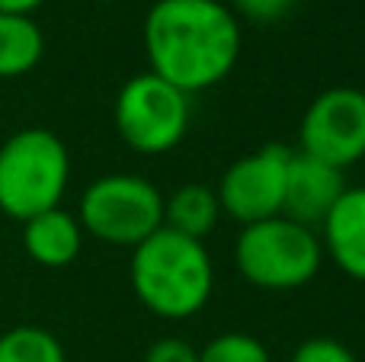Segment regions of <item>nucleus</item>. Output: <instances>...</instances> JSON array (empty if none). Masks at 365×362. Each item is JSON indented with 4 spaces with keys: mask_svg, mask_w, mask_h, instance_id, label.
Listing matches in <instances>:
<instances>
[{
    "mask_svg": "<svg viewBox=\"0 0 365 362\" xmlns=\"http://www.w3.org/2000/svg\"><path fill=\"white\" fill-rule=\"evenodd\" d=\"M141 42L148 71L192 96L231 77L244 29L225 0H158L145 16Z\"/></svg>",
    "mask_w": 365,
    "mask_h": 362,
    "instance_id": "obj_1",
    "label": "nucleus"
},
{
    "mask_svg": "<svg viewBox=\"0 0 365 362\" xmlns=\"http://www.w3.org/2000/svg\"><path fill=\"white\" fill-rule=\"evenodd\" d=\"M132 292L154 318L189 321L215 292V263L205 241H192L170 228H158L132 247Z\"/></svg>",
    "mask_w": 365,
    "mask_h": 362,
    "instance_id": "obj_2",
    "label": "nucleus"
},
{
    "mask_svg": "<svg viewBox=\"0 0 365 362\" xmlns=\"http://www.w3.org/2000/svg\"><path fill=\"white\" fill-rule=\"evenodd\" d=\"M68 183L71 154L51 128H19L0 145V212L6 218L23 224L58 209Z\"/></svg>",
    "mask_w": 365,
    "mask_h": 362,
    "instance_id": "obj_3",
    "label": "nucleus"
},
{
    "mask_svg": "<svg viewBox=\"0 0 365 362\" xmlns=\"http://www.w3.org/2000/svg\"><path fill=\"white\" fill-rule=\"evenodd\" d=\"M324 263V247L314 228L285 215L240 228L234 241V267L263 292H295L308 286Z\"/></svg>",
    "mask_w": 365,
    "mask_h": 362,
    "instance_id": "obj_4",
    "label": "nucleus"
},
{
    "mask_svg": "<svg viewBox=\"0 0 365 362\" xmlns=\"http://www.w3.org/2000/svg\"><path fill=\"white\" fill-rule=\"evenodd\" d=\"M83 234L113 247H138L164 228V192L138 173H106L83 190L77 205Z\"/></svg>",
    "mask_w": 365,
    "mask_h": 362,
    "instance_id": "obj_5",
    "label": "nucleus"
},
{
    "mask_svg": "<svg viewBox=\"0 0 365 362\" xmlns=\"http://www.w3.org/2000/svg\"><path fill=\"white\" fill-rule=\"evenodd\" d=\"M189 119H192L189 96L151 71L128 77L113 103V122L119 138L132 151L148 157L173 151L186 138Z\"/></svg>",
    "mask_w": 365,
    "mask_h": 362,
    "instance_id": "obj_6",
    "label": "nucleus"
},
{
    "mask_svg": "<svg viewBox=\"0 0 365 362\" xmlns=\"http://www.w3.org/2000/svg\"><path fill=\"white\" fill-rule=\"evenodd\" d=\"M298 151L336 170L365 160V90L330 87L317 93L302 115Z\"/></svg>",
    "mask_w": 365,
    "mask_h": 362,
    "instance_id": "obj_7",
    "label": "nucleus"
},
{
    "mask_svg": "<svg viewBox=\"0 0 365 362\" xmlns=\"http://www.w3.org/2000/svg\"><path fill=\"white\" fill-rule=\"evenodd\" d=\"M292 148L266 145L247 157L234 160L218 180V205L221 215L234 218L240 228L282 215L285 199V170H289Z\"/></svg>",
    "mask_w": 365,
    "mask_h": 362,
    "instance_id": "obj_8",
    "label": "nucleus"
},
{
    "mask_svg": "<svg viewBox=\"0 0 365 362\" xmlns=\"http://www.w3.org/2000/svg\"><path fill=\"white\" fill-rule=\"evenodd\" d=\"M343 192H346L343 170H336V167H330V164H321V160H314L292 148L289 170H285V199H282L285 218L317 231Z\"/></svg>",
    "mask_w": 365,
    "mask_h": 362,
    "instance_id": "obj_9",
    "label": "nucleus"
},
{
    "mask_svg": "<svg viewBox=\"0 0 365 362\" xmlns=\"http://www.w3.org/2000/svg\"><path fill=\"white\" fill-rule=\"evenodd\" d=\"M317 237L324 257H330L340 273L365 282V186H346V192L321 222Z\"/></svg>",
    "mask_w": 365,
    "mask_h": 362,
    "instance_id": "obj_10",
    "label": "nucleus"
},
{
    "mask_svg": "<svg viewBox=\"0 0 365 362\" xmlns=\"http://www.w3.org/2000/svg\"><path fill=\"white\" fill-rule=\"evenodd\" d=\"M23 250L32 263L45 269H64L81 257L83 228L68 209H48L23 222Z\"/></svg>",
    "mask_w": 365,
    "mask_h": 362,
    "instance_id": "obj_11",
    "label": "nucleus"
},
{
    "mask_svg": "<svg viewBox=\"0 0 365 362\" xmlns=\"http://www.w3.org/2000/svg\"><path fill=\"white\" fill-rule=\"evenodd\" d=\"M218 196L205 183H186L164 199V228L192 237V241H205L218 228Z\"/></svg>",
    "mask_w": 365,
    "mask_h": 362,
    "instance_id": "obj_12",
    "label": "nucleus"
},
{
    "mask_svg": "<svg viewBox=\"0 0 365 362\" xmlns=\"http://www.w3.org/2000/svg\"><path fill=\"white\" fill-rule=\"evenodd\" d=\"M45 55L42 26L32 16L0 13V81H16L38 68Z\"/></svg>",
    "mask_w": 365,
    "mask_h": 362,
    "instance_id": "obj_13",
    "label": "nucleus"
},
{
    "mask_svg": "<svg viewBox=\"0 0 365 362\" xmlns=\"http://www.w3.org/2000/svg\"><path fill=\"white\" fill-rule=\"evenodd\" d=\"M0 362H68V353L48 327L16 324L0 333Z\"/></svg>",
    "mask_w": 365,
    "mask_h": 362,
    "instance_id": "obj_14",
    "label": "nucleus"
},
{
    "mask_svg": "<svg viewBox=\"0 0 365 362\" xmlns=\"http://www.w3.org/2000/svg\"><path fill=\"white\" fill-rule=\"evenodd\" d=\"M199 362H272L263 340L244 331H227L199 350Z\"/></svg>",
    "mask_w": 365,
    "mask_h": 362,
    "instance_id": "obj_15",
    "label": "nucleus"
},
{
    "mask_svg": "<svg viewBox=\"0 0 365 362\" xmlns=\"http://www.w3.org/2000/svg\"><path fill=\"white\" fill-rule=\"evenodd\" d=\"M225 4L231 6L237 19L272 26V23H282V19L298 6V0H225Z\"/></svg>",
    "mask_w": 365,
    "mask_h": 362,
    "instance_id": "obj_16",
    "label": "nucleus"
},
{
    "mask_svg": "<svg viewBox=\"0 0 365 362\" xmlns=\"http://www.w3.org/2000/svg\"><path fill=\"white\" fill-rule=\"evenodd\" d=\"M289 362H359L356 353L346 343L334 337H311L304 343H298V350L292 353Z\"/></svg>",
    "mask_w": 365,
    "mask_h": 362,
    "instance_id": "obj_17",
    "label": "nucleus"
},
{
    "mask_svg": "<svg viewBox=\"0 0 365 362\" xmlns=\"http://www.w3.org/2000/svg\"><path fill=\"white\" fill-rule=\"evenodd\" d=\"M141 362H199V350L180 337H164L151 343V350L145 353Z\"/></svg>",
    "mask_w": 365,
    "mask_h": 362,
    "instance_id": "obj_18",
    "label": "nucleus"
},
{
    "mask_svg": "<svg viewBox=\"0 0 365 362\" xmlns=\"http://www.w3.org/2000/svg\"><path fill=\"white\" fill-rule=\"evenodd\" d=\"M45 0H0V13H19V16H32Z\"/></svg>",
    "mask_w": 365,
    "mask_h": 362,
    "instance_id": "obj_19",
    "label": "nucleus"
},
{
    "mask_svg": "<svg viewBox=\"0 0 365 362\" xmlns=\"http://www.w3.org/2000/svg\"><path fill=\"white\" fill-rule=\"evenodd\" d=\"M96 4H109V0H96Z\"/></svg>",
    "mask_w": 365,
    "mask_h": 362,
    "instance_id": "obj_20",
    "label": "nucleus"
}]
</instances>
